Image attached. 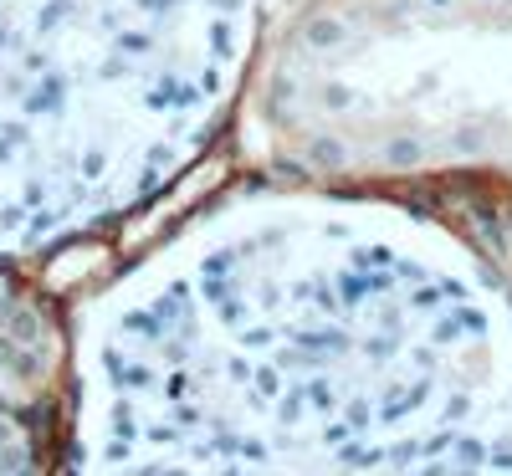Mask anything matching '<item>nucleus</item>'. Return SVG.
Returning a JSON list of instances; mask_svg holds the SVG:
<instances>
[{"label": "nucleus", "mask_w": 512, "mask_h": 476, "mask_svg": "<svg viewBox=\"0 0 512 476\" xmlns=\"http://www.w3.org/2000/svg\"><path fill=\"white\" fill-rule=\"evenodd\" d=\"M282 6H297V0H277V11H282Z\"/></svg>", "instance_id": "6"}, {"label": "nucleus", "mask_w": 512, "mask_h": 476, "mask_svg": "<svg viewBox=\"0 0 512 476\" xmlns=\"http://www.w3.org/2000/svg\"><path fill=\"white\" fill-rule=\"evenodd\" d=\"M0 476H57V415L0 410Z\"/></svg>", "instance_id": "5"}, {"label": "nucleus", "mask_w": 512, "mask_h": 476, "mask_svg": "<svg viewBox=\"0 0 512 476\" xmlns=\"http://www.w3.org/2000/svg\"><path fill=\"white\" fill-rule=\"evenodd\" d=\"M277 0H0V267L93 246L231 144Z\"/></svg>", "instance_id": "2"}, {"label": "nucleus", "mask_w": 512, "mask_h": 476, "mask_svg": "<svg viewBox=\"0 0 512 476\" xmlns=\"http://www.w3.org/2000/svg\"><path fill=\"white\" fill-rule=\"evenodd\" d=\"M231 149L246 175L420 200L512 262V0H297Z\"/></svg>", "instance_id": "3"}, {"label": "nucleus", "mask_w": 512, "mask_h": 476, "mask_svg": "<svg viewBox=\"0 0 512 476\" xmlns=\"http://www.w3.org/2000/svg\"><path fill=\"white\" fill-rule=\"evenodd\" d=\"M57 405V476H512V262L241 175L77 308Z\"/></svg>", "instance_id": "1"}, {"label": "nucleus", "mask_w": 512, "mask_h": 476, "mask_svg": "<svg viewBox=\"0 0 512 476\" xmlns=\"http://www.w3.org/2000/svg\"><path fill=\"white\" fill-rule=\"evenodd\" d=\"M67 333L72 318H62L36 287L0 272V410H57L67 384Z\"/></svg>", "instance_id": "4"}]
</instances>
